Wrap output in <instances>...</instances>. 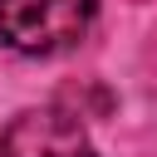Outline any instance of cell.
<instances>
[{
    "label": "cell",
    "mask_w": 157,
    "mask_h": 157,
    "mask_svg": "<svg viewBox=\"0 0 157 157\" xmlns=\"http://www.w3.org/2000/svg\"><path fill=\"white\" fill-rule=\"evenodd\" d=\"M98 15V0H0V39L15 54H64Z\"/></svg>",
    "instance_id": "obj_1"
},
{
    "label": "cell",
    "mask_w": 157,
    "mask_h": 157,
    "mask_svg": "<svg viewBox=\"0 0 157 157\" xmlns=\"http://www.w3.org/2000/svg\"><path fill=\"white\" fill-rule=\"evenodd\" d=\"M0 157H98L83 123L64 108H25L0 132Z\"/></svg>",
    "instance_id": "obj_2"
}]
</instances>
